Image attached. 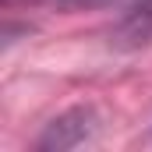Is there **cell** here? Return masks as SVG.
Returning <instances> with one entry per match:
<instances>
[{
    "label": "cell",
    "mask_w": 152,
    "mask_h": 152,
    "mask_svg": "<svg viewBox=\"0 0 152 152\" xmlns=\"http://www.w3.org/2000/svg\"><path fill=\"white\" fill-rule=\"evenodd\" d=\"M96 131H99V117H96V110H92V106H75V110H67V113L57 117V120L42 131V138H39L36 145L46 149V152L78 149V145L92 142Z\"/></svg>",
    "instance_id": "6da1fadb"
},
{
    "label": "cell",
    "mask_w": 152,
    "mask_h": 152,
    "mask_svg": "<svg viewBox=\"0 0 152 152\" xmlns=\"http://www.w3.org/2000/svg\"><path fill=\"white\" fill-rule=\"evenodd\" d=\"M60 7H120V4H138V0H57Z\"/></svg>",
    "instance_id": "3957f363"
},
{
    "label": "cell",
    "mask_w": 152,
    "mask_h": 152,
    "mask_svg": "<svg viewBox=\"0 0 152 152\" xmlns=\"http://www.w3.org/2000/svg\"><path fill=\"white\" fill-rule=\"evenodd\" d=\"M152 39V0H138L127 14H124V21L117 25V42H124V46H142V42H149Z\"/></svg>",
    "instance_id": "7a4b0ae2"
}]
</instances>
